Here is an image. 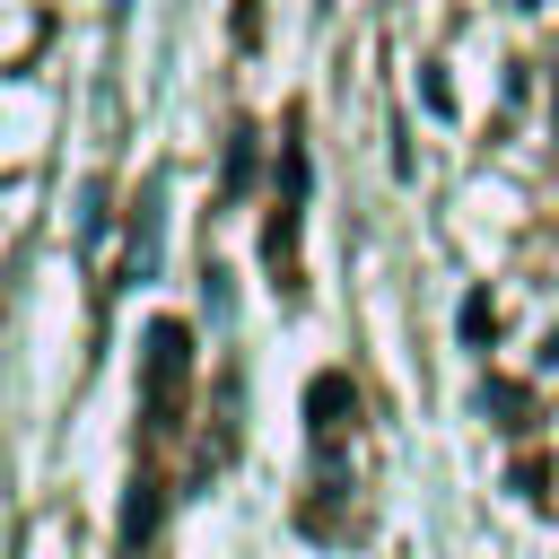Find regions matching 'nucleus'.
Masks as SVG:
<instances>
[{"label": "nucleus", "mask_w": 559, "mask_h": 559, "mask_svg": "<svg viewBox=\"0 0 559 559\" xmlns=\"http://www.w3.org/2000/svg\"><path fill=\"white\" fill-rule=\"evenodd\" d=\"M498 332V306L489 297H463V341H489Z\"/></svg>", "instance_id": "nucleus-7"}, {"label": "nucleus", "mask_w": 559, "mask_h": 559, "mask_svg": "<svg viewBox=\"0 0 559 559\" xmlns=\"http://www.w3.org/2000/svg\"><path fill=\"white\" fill-rule=\"evenodd\" d=\"M245 175H253V122H236V131H227V175H218V201H236V192H245Z\"/></svg>", "instance_id": "nucleus-5"}, {"label": "nucleus", "mask_w": 559, "mask_h": 559, "mask_svg": "<svg viewBox=\"0 0 559 559\" xmlns=\"http://www.w3.org/2000/svg\"><path fill=\"white\" fill-rule=\"evenodd\" d=\"M306 428H314V454H323V463L349 454V437H358V384H349L341 367H323V376L306 384Z\"/></svg>", "instance_id": "nucleus-3"}, {"label": "nucleus", "mask_w": 559, "mask_h": 559, "mask_svg": "<svg viewBox=\"0 0 559 559\" xmlns=\"http://www.w3.org/2000/svg\"><path fill=\"white\" fill-rule=\"evenodd\" d=\"M183 402H192V332L175 314H157L148 341H140V428L148 437H175L183 428Z\"/></svg>", "instance_id": "nucleus-1"}, {"label": "nucleus", "mask_w": 559, "mask_h": 559, "mask_svg": "<svg viewBox=\"0 0 559 559\" xmlns=\"http://www.w3.org/2000/svg\"><path fill=\"white\" fill-rule=\"evenodd\" d=\"M480 411H498V428H533V393L524 384H480Z\"/></svg>", "instance_id": "nucleus-6"}, {"label": "nucleus", "mask_w": 559, "mask_h": 559, "mask_svg": "<svg viewBox=\"0 0 559 559\" xmlns=\"http://www.w3.org/2000/svg\"><path fill=\"white\" fill-rule=\"evenodd\" d=\"M306 122L288 114L280 131V192H271V227H262V262H271V288L297 297V218H306Z\"/></svg>", "instance_id": "nucleus-2"}, {"label": "nucleus", "mask_w": 559, "mask_h": 559, "mask_svg": "<svg viewBox=\"0 0 559 559\" xmlns=\"http://www.w3.org/2000/svg\"><path fill=\"white\" fill-rule=\"evenodd\" d=\"M148 533H157V472H140V480H131V498H122V559H140V550H148Z\"/></svg>", "instance_id": "nucleus-4"}]
</instances>
